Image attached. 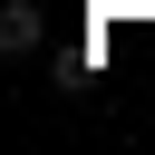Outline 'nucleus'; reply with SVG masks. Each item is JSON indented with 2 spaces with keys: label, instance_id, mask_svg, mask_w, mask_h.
<instances>
[{
  "label": "nucleus",
  "instance_id": "obj_1",
  "mask_svg": "<svg viewBox=\"0 0 155 155\" xmlns=\"http://www.w3.org/2000/svg\"><path fill=\"white\" fill-rule=\"evenodd\" d=\"M39 39H48V10H39V0H10V10H0V48H10V58H29Z\"/></svg>",
  "mask_w": 155,
  "mask_h": 155
}]
</instances>
